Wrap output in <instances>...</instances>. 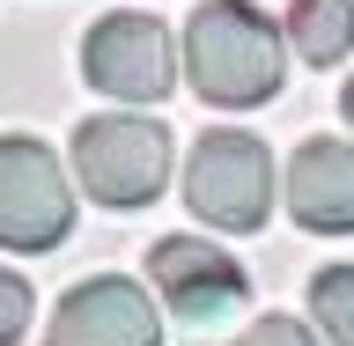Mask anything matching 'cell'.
<instances>
[{
  "label": "cell",
  "mask_w": 354,
  "mask_h": 346,
  "mask_svg": "<svg viewBox=\"0 0 354 346\" xmlns=\"http://www.w3.org/2000/svg\"><path fill=\"white\" fill-rule=\"evenodd\" d=\"M288 44L251 0H207L185 22V81L214 110H259L281 96Z\"/></svg>",
  "instance_id": "6da1fadb"
},
{
  "label": "cell",
  "mask_w": 354,
  "mask_h": 346,
  "mask_svg": "<svg viewBox=\"0 0 354 346\" xmlns=\"http://www.w3.org/2000/svg\"><path fill=\"white\" fill-rule=\"evenodd\" d=\"M74 177L104 206H148L170 184V133L140 110H104L74 133Z\"/></svg>",
  "instance_id": "277c9868"
},
{
  "label": "cell",
  "mask_w": 354,
  "mask_h": 346,
  "mask_svg": "<svg viewBox=\"0 0 354 346\" xmlns=\"http://www.w3.org/2000/svg\"><path fill=\"white\" fill-rule=\"evenodd\" d=\"M22 331H30V280L0 273V346H15Z\"/></svg>",
  "instance_id": "8fae6325"
},
{
  "label": "cell",
  "mask_w": 354,
  "mask_h": 346,
  "mask_svg": "<svg viewBox=\"0 0 354 346\" xmlns=\"http://www.w3.org/2000/svg\"><path fill=\"white\" fill-rule=\"evenodd\" d=\"M288 214L317 236H354V148L347 140H303L288 162Z\"/></svg>",
  "instance_id": "ba28073f"
},
{
  "label": "cell",
  "mask_w": 354,
  "mask_h": 346,
  "mask_svg": "<svg viewBox=\"0 0 354 346\" xmlns=\"http://www.w3.org/2000/svg\"><path fill=\"white\" fill-rule=\"evenodd\" d=\"M185 206H192L207 229H266L273 214V155H266L259 133L214 126L192 140V162H185Z\"/></svg>",
  "instance_id": "7a4b0ae2"
},
{
  "label": "cell",
  "mask_w": 354,
  "mask_h": 346,
  "mask_svg": "<svg viewBox=\"0 0 354 346\" xmlns=\"http://www.w3.org/2000/svg\"><path fill=\"white\" fill-rule=\"evenodd\" d=\"M288 37L310 66H332L354 52V0H295L288 8Z\"/></svg>",
  "instance_id": "9c48e42d"
},
{
  "label": "cell",
  "mask_w": 354,
  "mask_h": 346,
  "mask_svg": "<svg viewBox=\"0 0 354 346\" xmlns=\"http://www.w3.org/2000/svg\"><path fill=\"white\" fill-rule=\"evenodd\" d=\"M82 74L118 104H155L177 81V44L155 15H104L82 44Z\"/></svg>",
  "instance_id": "5b68a950"
},
{
  "label": "cell",
  "mask_w": 354,
  "mask_h": 346,
  "mask_svg": "<svg viewBox=\"0 0 354 346\" xmlns=\"http://www.w3.org/2000/svg\"><path fill=\"white\" fill-rule=\"evenodd\" d=\"M310 317L332 346H354V265H317L310 280Z\"/></svg>",
  "instance_id": "30bf717a"
},
{
  "label": "cell",
  "mask_w": 354,
  "mask_h": 346,
  "mask_svg": "<svg viewBox=\"0 0 354 346\" xmlns=\"http://www.w3.org/2000/svg\"><path fill=\"white\" fill-rule=\"evenodd\" d=\"M236 346H317V331H303L295 317H259L251 331H236Z\"/></svg>",
  "instance_id": "7c38bea8"
},
{
  "label": "cell",
  "mask_w": 354,
  "mask_h": 346,
  "mask_svg": "<svg viewBox=\"0 0 354 346\" xmlns=\"http://www.w3.org/2000/svg\"><path fill=\"white\" fill-rule=\"evenodd\" d=\"M44 346H162V317H155L140 280L96 273V280L59 295L52 325H44Z\"/></svg>",
  "instance_id": "52a82bcc"
},
{
  "label": "cell",
  "mask_w": 354,
  "mask_h": 346,
  "mask_svg": "<svg viewBox=\"0 0 354 346\" xmlns=\"http://www.w3.org/2000/svg\"><path fill=\"white\" fill-rule=\"evenodd\" d=\"M339 118L354 126V74H347V88H339Z\"/></svg>",
  "instance_id": "4fadbf2b"
},
{
  "label": "cell",
  "mask_w": 354,
  "mask_h": 346,
  "mask_svg": "<svg viewBox=\"0 0 354 346\" xmlns=\"http://www.w3.org/2000/svg\"><path fill=\"white\" fill-rule=\"evenodd\" d=\"M74 236V184L59 155L30 133H0V251H59Z\"/></svg>",
  "instance_id": "3957f363"
},
{
  "label": "cell",
  "mask_w": 354,
  "mask_h": 346,
  "mask_svg": "<svg viewBox=\"0 0 354 346\" xmlns=\"http://www.w3.org/2000/svg\"><path fill=\"white\" fill-rule=\"evenodd\" d=\"M148 280H155V295L177 309V325H221V317L243 309V295H251V273L207 236H162L148 251Z\"/></svg>",
  "instance_id": "8992f818"
}]
</instances>
